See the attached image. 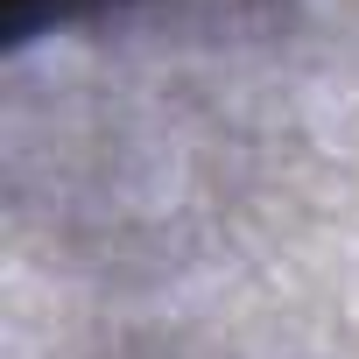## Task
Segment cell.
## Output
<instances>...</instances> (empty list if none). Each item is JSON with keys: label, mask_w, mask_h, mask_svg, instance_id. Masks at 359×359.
<instances>
[{"label": "cell", "mask_w": 359, "mask_h": 359, "mask_svg": "<svg viewBox=\"0 0 359 359\" xmlns=\"http://www.w3.org/2000/svg\"><path fill=\"white\" fill-rule=\"evenodd\" d=\"M78 8H99V0H15V29H36L43 15H78Z\"/></svg>", "instance_id": "cell-1"}]
</instances>
